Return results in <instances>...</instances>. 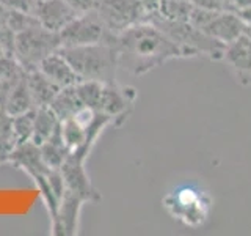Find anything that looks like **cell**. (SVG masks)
Listing matches in <instances>:
<instances>
[{
    "instance_id": "cell-24",
    "label": "cell",
    "mask_w": 251,
    "mask_h": 236,
    "mask_svg": "<svg viewBox=\"0 0 251 236\" xmlns=\"http://www.w3.org/2000/svg\"><path fill=\"white\" fill-rule=\"evenodd\" d=\"M14 147H16V142L13 139L11 129L0 131V164L10 162Z\"/></svg>"
},
{
    "instance_id": "cell-18",
    "label": "cell",
    "mask_w": 251,
    "mask_h": 236,
    "mask_svg": "<svg viewBox=\"0 0 251 236\" xmlns=\"http://www.w3.org/2000/svg\"><path fill=\"white\" fill-rule=\"evenodd\" d=\"M49 107L53 110L55 115L60 118V121L75 115L78 110L83 107L82 101L77 94L75 85L60 88V91L57 93V96L53 98V101L50 102Z\"/></svg>"
},
{
    "instance_id": "cell-5",
    "label": "cell",
    "mask_w": 251,
    "mask_h": 236,
    "mask_svg": "<svg viewBox=\"0 0 251 236\" xmlns=\"http://www.w3.org/2000/svg\"><path fill=\"white\" fill-rule=\"evenodd\" d=\"M60 47V35L36 24L33 27L14 33L13 57L27 71L38 68L43 59L58 51Z\"/></svg>"
},
{
    "instance_id": "cell-3",
    "label": "cell",
    "mask_w": 251,
    "mask_h": 236,
    "mask_svg": "<svg viewBox=\"0 0 251 236\" xmlns=\"http://www.w3.org/2000/svg\"><path fill=\"white\" fill-rule=\"evenodd\" d=\"M148 21L165 31L175 43L190 51L193 57L207 55L212 60H222L225 44L209 36L206 31L196 27L190 21H170L157 13H149Z\"/></svg>"
},
{
    "instance_id": "cell-28",
    "label": "cell",
    "mask_w": 251,
    "mask_h": 236,
    "mask_svg": "<svg viewBox=\"0 0 251 236\" xmlns=\"http://www.w3.org/2000/svg\"><path fill=\"white\" fill-rule=\"evenodd\" d=\"M234 5H235V11H237L242 10V8L251 6V0H234Z\"/></svg>"
},
{
    "instance_id": "cell-22",
    "label": "cell",
    "mask_w": 251,
    "mask_h": 236,
    "mask_svg": "<svg viewBox=\"0 0 251 236\" xmlns=\"http://www.w3.org/2000/svg\"><path fill=\"white\" fill-rule=\"evenodd\" d=\"M102 82L96 81H78L75 84V90L78 98H80L83 107H90L98 110L99 101H100V93H102Z\"/></svg>"
},
{
    "instance_id": "cell-10",
    "label": "cell",
    "mask_w": 251,
    "mask_h": 236,
    "mask_svg": "<svg viewBox=\"0 0 251 236\" xmlns=\"http://www.w3.org/2000/svg\"><path fill=\"white\" fill-rule=\"evenodd\" d=\"M60 172L65 179V186L68 191L82 197L85 202H99L100 195L91 184L88 173L85 169V159L69 154L66 161L60 167Z\"/></svg>"
},
{
    "instance_id": "cell-17",
    "label": "cell",
    "mask_w": 251,
    "mask_h": 236,
    "mask_svg": "<svg viewBox=\"0 0 251 236\" xmlns=\"http://www.w3.org/2000/svg\"><path fill=\"white\" fill-rule=\"evenodd\" d=\"M60 118L55 115L53 110L49 106L36 107L35 112V128L31 140L35 145H43L47 139H50L60 128Z\"/></svg>"
},
{
    "instance_id": "cell-26",
    "label": "cell",
    "mask_w": 251,
    "mask_h": 236,
    "mask_svg": "<svg viewBox=\"0 0 251 236\" xmlns=\"http://www.w3.org/2000/svg\"><path fill=\"white\" fill-rule=\"evenodd\" d=\"M66 2L73 6L78 14H82V13H88V11L96 10L99 0H66Z\"/></svg>"
},
{
    "instance_id": "cell-11",
    "label": "cell",
    "mask_w": 251,
    "mask_h": 236,
    "mask_svg": "<svg viewBox=\"0 0 251 236\" xmlns=\"http://www.w3.org/2000/svg\"><path fill=\"white\" fill-rule=\"evenodd\" d=\"M86 203L82 197L77 194L65 191L58 203V209L55 212L52 220V233L57 236H73L78 230V219H80V209Z\"/></svg>"
},
{
    "instance_id": "cell-19",
    "label": "cell",
    "mask_w": 251,
    "mask_h": 236,
    "mask_svg": "<svg viewBox=\"0 0 251 236\" xmlns=\"http://www.w3.org/2000/svg\"><path fill=\"white\" fill-rule=\"evenodd\" d=\"M39 149H41V156L44 162L50 169H60L63 162L66 161V157L69 156L68 148L63 144L60 128L50 139H47L43 145H39Z\"/></svg>"
},
{
    "instance_id": "cell-14",
    "label": "cell",
    "mask_w": 251,
    "mask_h": 236,
    "mask_svg": "<svg viewBox=\"0 0 251 236\" xmlns=\"http://www.w3.org/2000/svg\"><path fill=\"white\" fill-rule=\"evenodd\" d=\"M38 68L41 73H44L47 77H49L53 84H57L60 88L75 85L78 81H80L77 73L74 71V68L71 66V63L68 61L65 55L60 52V49L49 54L46 59H43Z\"/></svg>"
},
{
    "instance_id": "cell-13",
    "label": "cell",
    "mask_w": 251,
    "mask_h": 236,
    "mask_svg": "<svg viewBox=\"0 0 251 236\" xmlns=\"http://www.w3.org/2000/svg\"><path fill=\"white\" fill-rule=\"evenodd\" d=\"M204 30L209 36H212L222 44H227L234 41L243 33V22L237 14L232 11H217L206 26Z\"/></svg>"
},
{
    "instance_id": "cell-7",
    "label": "cell",
    "mask_w": 251,
    "mask_h": 236,
    "mask_svg": "<svg viewBox=\"0 0 251 236\" xmlns=\"http://www.w3.org/2000/svg\"><path fill=\"white\" fill-rule=\"evenodd\" d=\"M99 19L112 35L148 21L149 11L140 0H99L96 10Z\"/></svg>"
},
{
    "instance_id": "cell-4",
    "label": "cell",
    "mask_w": 251,
    "mask_h": 236,
    "mask_svg": "<svg viewBox=\"0 0 251 236\" xmlns=\"http://www.w3.org/2000/svg\"><path fill=\"white\" fill-rule=\"evenodd\" d=\"M162 206L168 214L185 227H201L206 224L212 209V199L207 192L195 186H182L168 192L162 199Z\"/></svg>"
},
{
    "instance_id": "cell-6",
    "label": "cell",
    "mask_w": 251,
    "mask_h": 236,
    "mask_svg": "<svg viewBox=\"0 0 251 236\" xmlns=\"http://www.w3.org/2000/svg\"><path fill=\"white\" fill-rule=\"evenodd\" d=\"M58 35L61 47L88 46L98 43L113 44L115 41V35H112L105 29V26L102 24L98 13L94 10L77 14Z\"/></svg>"
},
{
    "instance_id": "cell-23",
    "label": "cell",
    "mask_w": 251,
    "mask_h": 236,
    "mask_svg": "<svg viewBox=\"0 0 251 236\" xmlns=\"http://www.w3.org/2000/svg\"><path fill=\"white\" fill-rule=\"evenodd\" d=\"M24 69L19 61L10 54H0V82L2 81H11V79L19 77Z\"/></svg>"
},
{
    "instance_id": "cell-1",
    "label": "cell",
    "mask_w": 251,
    "mask_h": 236,
    "mask_svg": "<svg viewBox=\"0 0 251 236\" xmlns=\"http://www.w3.org/2000/svg\"><path fill=\"white\" fill-rule=\"evenodd\" d=\"M118 68L132 76H145L173 59L193 57L152 22L145 21L115 36Z\"/></svg>"
},
{
    "instance_id": "cell-25",
    "label": "cell",
    "mask_w": 251,
    "mask_h": 236,
    "mask_svg": "<svg viewBox=\"0 0 251 236\" xmlns=\"http://www.w3.org/2000/svg\"><path fill=\"white\" fill-rule=\"evenodd\" d=\"M0 3H2L6 10L33 14L38 0H0Z\"/></svg>"
},
{
    "instance_id": "cell-27",
    "label": "cell",
    "mask_w": 251,
    "mask_h": 236,
    "mask_svg": "<svg viewBox=\"0 0 251 236\" xmlns=\"http://www.w3.org/2000/svg\"><path fill=\"white\" fill-rule=\"evenodd\" d=\"M141 3H143V6L146 8V10L149 11V13H154L157 8H159V5H160V2L162 0H140Z\"/></svg>"
},
{
    "instance_id": "cell-8",
    "label": "cell",
    "mask_w": 251,
    "mask_h": 236,
    "mask_svg": "<svg viewBox=\"0 0 251 236\" xmlns=\"http://www.w3.org/2000/svg\"><path fill=\"white\" fill-rule=\"evenodd\" d=\"M138 93L133 87L115 84H104L100 93V101L98 112H102L112 117L116 126L123 124L127 120L129 114L132 112L133 104H135Z\"/></svg>"
},
{
    "instance_id": "cell-2",
    "label": "cell",
    "mask_w": 251,
    "mask_h": 236,
    "mask_svg": "<svg viewBox=\"0 0 251 236\" xmlns=\"http://www.w3.org/2000/svg\"><path fill=\"white\" fill-rule=\"evenodd\" d=\"M60 52L68 59L80 81H96L115 84L118 60L113 44L98 43L88 46L60 47Z\"/></svg>"
},
{
    "instance_id": "cell-20",
    "label": "cell",
    "mask_w": 251,
    "mask_h": 236,
    "mask_svg": "<svg viewBox=\"0 0 251 236\" xmlns=\"http://www.w3.org/2000/svg\"><path fill=\"white\" fill-rule=\"evenodd\" d=\"M35 112L36 109H31L28 112L11 117V134L16 145L25 144L31 140L35 128Z\"/></svg>"
},
{
    "instance_id": "cell-21",
    "label": "cell",
    "mask_w": 251,
    "mask_h": 236,
    "mask_svg": "<svg viewBox=\"0 0 251 236\" xmlns=\"http://www.w3.org/2000/svg\"><path fill=\"white\" fill-rule=\"evenodd\" d=\"M193 10L192 0H162L159 8L154 11L170 21H188Z\"/></svg>"
},
{
    "instance_id": "cell-15",
    "label": "cell",
    "mask_w": 251,
    "mask_h": 236,
    "mask_svg": "<svg viewBox=\"0 0 251 236\" xmlns=\"http://www.w3.org/2000/svg\"><path fill=\"white\" fill-rule=\"evenodd\" d=\"M25 77L35 107L50 106V102L60 91V87L57 84H53L44 73H41L39 68L27 69Z\"/></svg>"
},
{
    "instance_id": "cell-9",
    "label": "cell",
    "mask_w": 251,
    "mask_h": 236,
    "mask_svg": "<svg viewBox=\"0 0 251 236\" xmlns=\"http://www.w3.org/2000/svg\"><path fill=\"white\" fill-rule=\"evenodd\" d=\"M222 60L232 71L237 82L250 87L251 85V38L242 33L234 41L225 46Z\"/></svg>"
},
{
    "instance_id": "cell-16",
    "label": "cell",
    "mask_w": 251,
    "mask_h": 236,
    "mask_svg": "<svg viewBox=\"0 0 251 236\" xmlns=\"http://www.w3.org/2000/svg\"><path fill=\"white\" fill-rule=\"evenodd\" d=\"M31 109H36V107L33 104V99H31V94L27 85L25 71H24V74L18 79V82L13 85L10 94H8L3 110L10 117H14L24 112H28Z\"/></svg>"
},
{
    "instance_id": "cell-12",
    "label": "cell",
    "mask_w": 251,
    "mask_h": 236,
    "mask_svg": "<svg viewBox=\"0 0 251 236\" xmlns=\"http://www.w3.org/2000/svg\"><path fill=\"white\" fill-rule=\"evenodd\" d=\"M78 13L66 0H38L33 16L44 29L60 33Z\"/></svg>"
},
{
    "instance_id": "cell-29",
    "label": "cell",
    "mask_w": 251,
    "mask_h": 236,
    "mask_svg": "<svg viewBox=\"0 0 251 236\" xmlns=\"http://www.w3.org/2000/svg\"><path fill=\"white\" fill-rule=\"evenodd\" d=\"M192 2H196V0H192Z\"/></svg>"
}]
</instances>
